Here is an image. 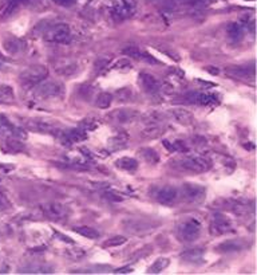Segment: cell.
Returning a JSON list of instances; mask_svg holds the SVG:
<instances>
[{
  "label": "cell",
  "mask_w": 257,
  "mask_h": 275,
  "mask_svg": "<svg viewBox=\"0 0 257 275\" xmlns=\"http://www.w3.org/2000/svg\"><path fill=\"white\" fill-rule=\"evenodd\" d=\"M62 94H63V86L59 82H55V81L43 82L39 86H36L35 90H34V96H35L36 100L39 101L54 100V98H58Z\"/></svg>",
  "instance_id": "3957f363"
},
{
  "label": "cell",
  "mask_w": 257,
  "mask_h": 275,
  "mask_svg": "<svg viewBox=\"0 0 257 275\" xmlns=\"http://www.w3.org/2000/svg\"><path fill=\"white\" fill-rule=\"evenodd\" d=\"M172 165L178 171L189 172V173H204L210 169L212 163L202 156H185V157L174 160Z\"/></svg>",
  "instance_id": "6da1fadb"
},
{
  "label": "cell",
  "mask_w": 257,
  "mask_h": 275,
  "mask_svg": "<svg viewBox=\"0 0 257 275\" xmlns=\"http://www.w3.org/2000/svg\"><path fill=\"white\" fill-rule=\"evenodd\" d=\"M116 97H118V101H120V102H126V101L132 100L133 92L128 88L119 89V90L116 92Z\"/></svg>",
  "instance_id": "1f68e13d"
},
{
  "label": "cell",
  "mask_w": 257,
  "mask_h": 275,
  "mask_svg": "<svg viewBox=\"0 0 257 275\" xmlns=\"http://www.w3.org/2000/svg\"><path fill=\"white\" fill-rule=\"evenodd\" d=\"M14 100V92L10 86L0 88V102H11Z\"/></svg>",
  "instance_id": "4dcf8cb0"
},
{
  "label": "cell",
  "mask_w": 257,
  "mask_h": 275,
  "mask_svg": "<svg viewBox=\"0 0 257 275\" xmlns=\"http://www.w3.org/2000/svg\"><path fill=\"white\" fill-rule=\"evenodd\" d=\"M161 134H164V129L158 125H149L148 128L142 132V137H146V139H157Z\"/></svg>",
  "instance_id": "484cf974"
},
{
  "label": "cell",
  "mask_w": 257,
  "mask_h": 275,
  "mask_svg": "<svg viewBox=\"0 0 257 275\" xmlns=\"http://www.w3.org/2000/svg\"><path fill=\"white\" fill-rule=\"evenodd\" d=\"M169 266V259L168 258H161V259H157L154 263L150 266L149 268V274H158V272L164 271L165 268Z\"/></svg>",
  "instance_id": "83f0119b"
},
{
  "label": "cell",
  "mask_w": 257,
  "mask_h": 275,
  "mask_svg": "<svg viewBox=\"0 0 257 275\" xmlns=\"http://www.w3.org/2000/svg\"><path fill=\"white\" fill-rule=\"evenodd\" d=\"M126 143H127V136L124 133H119L108 140V147L111 148L112 151H116V149H122L126 147Z\"/></svg>",
  "instance_id": "44dd1931"
},
{
  "label": "cell",
  "mask_w": 257,
  "mask_h": 275,
  "mask_svg": "<svg viewBox=\"0 0 257 275\" xmlns=\"http://www.w3.org/2000/svg\"><path fill=\"white\" fill-rule=\"evenodd\" d=\"M201 256H202V250H201V248H197V250H190V251L182 254V258L186 260L200 259Z\"/></svg>",
  "instance_id": "d6a6232c"
},
{
  "label": "cell",
  "mask_w": 257,
  "mask_h": 275,
  "mask_svg": "<svg viewBox=\"0 0 257 275\" xmlns=\"http://www.w3.org/2000/svg\"><path fill=\"white\" fill-rule=\"evenodd\" d=\"M28 128L39 133H52L58 130L56 122H52L50 120H43V118H34L27 122Z\"/></svg>",
  "instance_id": "5bb4252c"
},
{
  "label": "cell",
  "mask_w": 257,
  "mask_h": 275,
  "mask_svg": "<svg viewBox=\"0 0 257 275\" xmlns=\"http://www.w3.org/2000/svg\"><path fill=\"white\" fill-rule=\"evenodd\" d=\"M16 2H19V4L22 6V4H26L28 3V2H31V0H16Z\"/></svg>",
  "instance_id": "f35d334b"
},
{
  "label": "cell",
  "mask_w": 257,
  "mask_h": 275,
  "mask_svg": "<svg viewBox=\"0 0 257 275\" xmlns=\"http://www.w3.org/2000/svg\"><path fill=\"white\" fill-rule=\"evenodd\" d=\"M141 153H142V157H144V159L146 160L149 164H156V163H158V160H160V157H158V153H157L154 149H150V148L142 149V151H141Z\"/></svg>",
  "instance_id": "f546056e"
},
{
  "label": "cell",
  "mask_w": 257,
  "mask_h": 275,
  "mask_svg": "<svg viewBox=\"0 0 257 275\" xmlns=\"http://www.w3.org/2000/svg\"><path fill=\"white\" fill-rule=\"evenodd\" d=\"M74 231L76 234H79V235L84 236V238H87V239H98L100 236L99 231H96L95 228L92 227H87V226H83V227H75L74 228Z\"/></svg>",
  "instance_id": "603a6c76"
},
{
  "label": "cell",
  "mask_w": 257,
  "mask_h": 275,
  "mask_svg": "<svg viewBox=\"0 0 257 275\" xmlns=\"http://www.w3.org/2000/svg\"><path fill=\"white\" fill-rule=\"evenodd\" d=\"M229 76L234 78H253L254 77V66H234L226 70Z\"/></svg>",
  "instance_id": "ac0fdd59"
},
{
  "label": "cell",
  "mask_w": 257,
  "mask_h": 275,
  "mask_svg": "<svg viewBox=\"0 0 257 275\" xmlns=\"http://www.w3.org/2000/svg\"><path fill=\"white\" fill-rule=\"evenodd\" d=\"M140 85L141 88L144 89V92H146L150 96H156L161 90L160 81L157 80L154 76H152V74H149V73H141Z\"/></svg>",
  "instance_id": "8fae6325"
},
{
  "label": "cell",
  "mask_w": 257,
  "mask_h": 275,
  "mask_svg": "<svg viewBox=\"0 0 257 275\" xmlns=\"http://www.w3.org/2000/svg\"><path fill=\"white\" fill-rule=\"evenodd\" d=\"M168 116L172 118V120H174L177 122V124H181V125H190L194 121V117H193V114L190 112H188V110H185V109H172V110H169Z\"/></svg>",
  "instance_id": "9a60e30c"
},
{
  "label": "cell",
  "mask_w": 257,
  "mask_h": 275,
  "mask_svg": "<svg viewBox=\"0 0 257 275\" xmlns=\"http://www.w3.org/2000/svg\"><path fill=\"white\" fill-rule=\"evenodd\" d=\"M138 118H141V114L136 109H118L108 114V120L115 124H132Z\"/></svg>",
  "instance_id": "9c48e42d"
},
{
  "label": "cell",
  "mask_w": 257,
  "mask_h": 275,
  "mask_svg": "<svg viewBox=\"0 0 257 275\" xmlns=\"http://www.w3.org/2000/svg\"><path fill=\"white\" fill-rule=\"evenodd\" d=\"M245 244L241 242V240H228V242H224V243H221L217 250H220V251L224 252H232V251H241V250H244Z\"/></svg>",
  "instance_id": "d6986e66"
},
{
  "label": "cell",
  "mask_w": 257,
  "mask_h": 275,
  "mask_svg": "<svg viewBox=\"0 0 257 275\" xmlns=\"http://www.w3.org/2000/svg\"><path fill=\"white\" fill-rule=\"evenodd\" d=\"M108 62H110V59H107V58H99V59L95 62V70L100 72L102 68L107 67Z\"/></svg>",
  "instance_id": "e575fe53"
},
{
  "label": "cell",
  "mask_w": 257,
  "mask_h": 275,
  "mask_svg": "<svg viewBox=\"0 0 257 275\" xmlns=\"http://www.w3.org/2000/svg\"><path fill=\"white\" fill-rule=\"evenodd\" d=\"M209 231L214 236L225 235L228 232H232V223L222 215L213 216L210 224H209Z\"/></svg>",
  "instance_id": "30bf717a"
},
{
  "label": "cell",
  "mask_w": 257,
  "mask_h": 275,
  "mask_svg": "<svg viewBox=\"0 0 257 275\" xmlns=\"http://www.w3.org/2000/svg\"><path fill=\"white\" fill-rule=\"evenodd\" d=\"M115 272H120V274H124V272H132V268L124 267V268H118Z\"/></svg>",
  "instance_id": "74e56055"
},
{
  "label": "cell",
  "mask_w": 257,
  "mask_h": 275,
  "mask_svg": "<svg viewBox=\"0 0 257 275\" xmlns=\"http://www.w3.org/2000/svg\"><path fill=\"white\" fill-rule=\"evenodd\" d=\"M44 39L51 43H68L71 39V30L66 23H58L51 27L46 34Z\"/></svg>",
  "instance_id": "5b68a950"
},
{
  "label": "cell",
  "mask_w": 257,
  "mask_h": 275,
  "mask_svg": "<svg viewBox=\"0 0 257 275\" xmlns=\"http://www.w3.org/2000/svg\"><path fill=\"white\" fill-rule=\"evenodd\" d=\"M226 205H228V210H230L233 214L240 216L248 215L249 212H253V210H254L253 203L252 205H249L248 201H244V200H229Z\"/></svg>",
  "instance_id": "2e32d148"
},
{
  "label": "cell",
  "mask_w": 257,
  "mask_h": 275,
  "mask_svg": "<svg viewBox=\"0 0 257 275\" xmlns=\"http://www.w3.org/2000/svg\"><path fill=\"white\" fill-rule=\"evenodd\" d=\"M48 70L46 66L43 64H36V66H31L30 68H27L26 72L20 76V81L24 86H36L38 84H40L42 81L47 77Z\"/></svg>",
  "instance_id": "277c9868"
},
{
  "label": "cell",
  "mask_w": 257,
  "mask_h": 275,
  "mask_svg": "<svg viewBox=\"0 0 257 275\" xmlns=\"http://www.w3.org/2000/svg\"><path fill=\"white\" fill-rule=\"evenodd\" d=\"M42 211H43L44 216H47L48 219L51 220H64L67 219L70 215L67 205L60 204L58 201H51V203H46L42 205Z\"/></svg>",
  "instance_id": "52a82bcc"
},
{
  "label": "cell",
  "mask_w": 257,
  "mask_h": 275,
  "mask_svg": "<svg viewBox=\"0 0 257 275\" xmlns=\"http://www.w3.org/2000/svg\"><path fill=\"white\" fill-rule=\"evenodd\" d=\"M112 102V96L110 94V93H100L99 96L96 97V101H95V105L98 106L99 109H107L110 105H111Z\"/></svg>",
  "instance_id": "4316f807"
},
{
  "label": "cell",
  "mask_w": 257,
  "mask_h": 275,
  "mask_svg": "<svg viewBox=\"0 0 257 275\" xmlns=\"http://www.w3.org/2000/svg\"><path fill=\"white\" fill-rule=\"evenodd\" d=\"M164 145L166 148H168L170 152H188V147L185 145V143H182V141H173V143H170V141H164Z\"/></svg>",
  "instance_id": "f1b7e54d"
},
{
  "label": "cell",
  "mask_w": 257,
  "mask_h": 275,
  "mask_svg": "<svg viewBox=\"0 0 257 275\" xmlns=\"http://www.w3.org/2000/svg\"><path fill=\"white\" fill-rule=\"evenodd\" d=\"M20 8L19 2L16 0H4L0 6V19H8L12 15H15Z\"/></svg>",
  "instance_id": "e0dca14e"
},
{
  "label": "cell",
  "mask_w": 257,
  "mask_h": 275,
  "mask_svg": "<svg viewBox=\"0 0 257 275\" xmlns=\"http://www.w3.org/2000/svg\"><path fill=\"white\" fill-rule=\"evenodd\" d=\"M4 48L7 50L10 54H16V52L22 51L24 48V43H22L19 39H16V38H12V39L7 40L6 43H4Z\"/></svg>",
  "instance_id": "cb8c5ba5"
},
{
  "label": "cell",
  "mask_w": 257,
  "mask_h": 275,
  "mask_svg": "<svg viewBox=\"0 0 257 275\" xmlns=\"http://www.w3.org/2000/svg\"><path fill=\"white\" fill-rule=\"evenodd\" d=\"M180 191V199L188 203H200L205 199L206 191L198 184H184Z\"/></svg>",
  "instance_id": "8992f818"
},
{
  "label": "cell",
  "mask_w": 257,
  "mask_h": 275,
  "mask_svg": "<svg viewBox=\"0 0 257 275\" xmlns=\"http://www.w3.org/2000/svg\"><path fill=\"white\" fill-rule=\"evenodd\" d=\"M186 101L190 104L201 105V106H208L217 102V96L210 94V93H201V92H192L186 94Z\"/></svg>",
  "instance_id": "7c38bea8"
},
{
  "label": "cell",
  "mask_w": 257,
  "mask_h": 275,
  "mask_svg": "<svg viewBox=\"0 0 257 275\" xmlns=\"http://www.w3.org/2000/svg\"><path fill=\"white\" fill-rule=\"evenodd\" d=\"M154 197L162 205H174L180 200V191L174 185H165L156 192Z\"/></svg>",
  "instance_id": "ba28073f"
},
{
  "label": "cell",
  "mask_w": 257,
  "mask_h": 275,
  "mask_svg": "<svg viewBox=\"0 0 257 275\" xmlns=\"http://www.w3.org/2000/svg\"><path fill=\"white\" fill-rule=\"evenodd\" d=\"M164 114L160 112H149L146 113L144 117H142V120H144L145 124L149 125H158L161 121L164 120Z\"/></svg>",
  "instance_id": "d4e9b609"
},
{
  "label": "cell",
  "mask_w": 257,
  "mask_h": 275,
  "mask_svg": "<svg viewBox=\"0 0 257 275\" xmlns=\"http://www.w3.org/2000/svg\"><path fill=\"white\" fill-rule=\"evenodd\" d=\"M115 164L116 167L127 172H134L138 168V161L136 159H132V157H122V159L116 160Z\"/></svg>",
  "instance_id": "ffe728a7"
},
{
  "label": "cell",
  "mask_w": 257,
  "mask_h": 275,
  "mask_svg": "<svg viewBox=\"0 0 257 275\" xmlns=\"http://www.w3.org/2000/svg\"><path fill=\"white\" fill-rule=\"evenodd\" d=\"M52 2L58 6H62V7H70L75 3V0H52Z\"/></svg>",
  "instance_id": "8d00e7d4"
},
{
  "label": "cell",
  "mask_w": 257,
  "mask_h": 275,
  "mask_svg": "<svg viewBox=\"0 0 257 275\" xmlns=\"http://www.w3.org/2000/svg\"><path fill=\"white\" fill-rule=\"evenodd\" d=\"M84 140H87V132L84 129H68L60 133V141L64 145H72Z\"/></svg>",
  "instance_id": "4fadbf2b"
},
{
  "label": "cell",
  "mask_w": 257,
  "mask_h": 275,
  "mask_svg": "<svg viewBox=\"0 0 257 275\" xmlns=\"http://www.w3.org/2000/svg\"><path fill=\"white\" fill-rule=\"evenodd\" d=\"M201 223L200 220L196 218H188V219L182 220L178 227H177V236L180 238L182 242H194L200 238L201 235Z\"/></svg>",
  "instance_id": "7a4b0ae2"
},
{
  "label": "cell",
  "mask_w": 257,
  "mask_h": 275,
  "mask_svg": "<svg viewBox=\"0 0 257 275\" xmlns=\"http://www.w3.org/2000/svg\"><path fill=\"white\" fill-rule=\"evenodd\" d=\"M123 243H126V238H123V236H115V238L107 240L104 246H108V247H115V246H120V244H123Z\"/></svg>",
  "instance_id": "836d02e7"
},
{
  "label": "cell",
  "mask_w": 257,
  "mask_h": 275,
  "mask_svg": "<svg viewBox=\"0 0 257 275\" xmlns=\"http://www.w3.org/2000/svg\"><path fill=\"white\" fill-rule=\"evenodd\" d=\"M228 35L230 39L238 40L242 38V34H244V26L241 23H230L228 26Z\"/></svg>",
  "instance_id": "7402d4cb"
},
{
  "label": "cell",
  "mask_w": 257,
  "mask_h": 275,
  "mask_svg": "<svg viewBox=\"0 0 257 275\" xmlns=\"http://www.w3.org/2000/svg\"><path fill=\"white\" fill-rule=\"evenodd\" d=\"M10 207V200L4 193H0V211H4Z\"/></svg>",
  "instance_id": "d590c367"
}]
</instances>
